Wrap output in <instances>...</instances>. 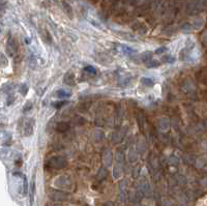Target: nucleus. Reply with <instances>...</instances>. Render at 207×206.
Masks as SVG:
<instances>
[{
    "mask_svg": "<svg viewBox=\"0 0 207 206\" xmlns=\"http://www.w3.org/2000/svg\"><path fill=\"white\" fill-rule=\"evenodd\" d=\"M70 96V93H66V91H64V90H59V91H57V93H56L57 97H67Z\"/></svg>",
    "mask_w": 207,
    "mask_h": 206,
    "instance_id": "obj_1",
    "label": "nucleus"
},
{
    "mask_svg": "<svg viewBox=\"0 0 207 206\" xmlns=\"http://www.w3.org/2000/svg\"><path fill=\"white\" fill-rule=\"evenodd\" d=\"M142 83L145 86H152L153 85V81L151 79H148V78H142Z\"/></svg>",
    "mask_w": 207,
    "mask_h": 206,
    "instance_id": "obj_2",
    "label": "nucleus"
},
{
    "mask_svg": "<svg viewBox=\"0 0 207 206\" xmlns=\"http://www.w3.org/2000/svg\"><path fill=\"white\" fill-rule=\"evenodd\" d=\"M67 102H65V101H63V102H57V103H53V107H55V108H57V109H59V108L61 107V106H63V105H65L66 104Z\"/></svg>",
    "mask_w": 207,
    "mask_h": 206,
    "instance_id": "obj_3",
    "label": "nucleus"
},
{
    "mask_svg": "<svg viewBox=\"0 0 207 206\" xmlns=\"http://www.w3.org/2000/svg\"><path fill=\"white\" fill-rule=\"evenodd\" d=\"M85 70H86V72L92 73V74H95V73H96V70H95L92 66H86L85 67Z\"/></svg>",
    "mask_w": 207,
    "mask_h": 206,
    "instance_id": "obj_4",
    "label": "nucleus"
}]
</instances>
